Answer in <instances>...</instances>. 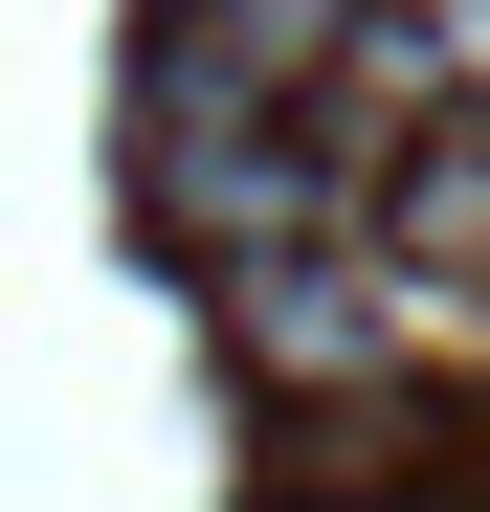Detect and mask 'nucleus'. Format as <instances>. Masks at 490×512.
Segmentation results:
<instances>
[{
  "mask_svg": "<svg viewBox=\"0 0 490 512\" xmlns=\"http://www.w3.org/2000/svg\"><path fill=\"white\" fill-rule=\"evenodd\" d=\"M223 357L290 379V401L401 379V268H379V245H245V268H223Z\"/></svg>",
  "mask_w": 490,
  "mask_h": 512,
  "instance_id": "obj_1",
  "label": "nucleus"
},
{
  "mask_svg": "<svg viewBox=\"0 0 490 512\" xmlns=\"http://www.w3.org/2000/svg\"><path fill=\"white\" fill-rule=\"evenodd\" d=\"M335 45H357V0H179V67H223V90H312Z\"/></svg>",
  "mask_w": 490,
  "mask_h": 512,
  "instance_id": "obj_3",
  "label": "nucleus"
},
{
  "mask_svg": "<svg viewBox=\"0 0 490 512\" xmlns=\"http://www.w3.org/2000/svg\"><path fill=\"white\" fill-rule=\"evenodd\" d=\"M401 245H379V268H424V290H490V134H401V201H379Z\"/></svg>",
  "mask_w": 490,
  "mask_h": 512,
  "instance_id": "obj_2",
  "label": "nucleus"
}]
</instances>
